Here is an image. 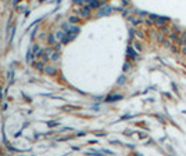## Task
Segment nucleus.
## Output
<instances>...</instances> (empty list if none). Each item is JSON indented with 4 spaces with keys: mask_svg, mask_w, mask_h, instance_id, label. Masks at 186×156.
Instances as JSON below:
<instances>
[{
    "mask_svg": "<svg viewBox=\"0 0 186 156\" xmlns=\"http://www.w3.org/2000/svg\"><path fill=\"white\" fill-rule=\"evenodd\" d=\"M150 21H153L154 24L157 25H164L165 22L168 21V18H162V17H158V15H150Z\"/></svg>",
    "mask_w": 186,
    "mask_h": 156,
    "instance_id": "1",
    "label": "nucleus"
},
{
    "mask_svg": "<svg viewBox=\"0 0 186 156\" xmlns=\"http://www.w3.org/2000/svg\"><path fill=\"white\" fill-rule=\"evenodd\" d=\"M86 3L90 8H99V7L104 3V0H86Z\"/></svg>",
    "mask_w": 186,
    "mask_h": 156,
    "instance_id": "2",
    "label": "nucleus"
},
{
    "mask_svg": "<svg viewBox=\"0 0 186 156\" xmlns=\"http://www.w3.org/2000/svg\"><path fill=\"white\" fill-rule=\"evenodd\" d=\"M79 15H82V17H89L90 15V7L89 6H83V7H81V10H79Z\"/></svg>",
    "mask_w": 186,
    "mask_h": 156,
    "instance_id": "3",
    "label": "nucleus"
},
{
    "mask_svg": "<svg viewBox=\"0 0 186 156\" xmlns=\"http://www.w3.org/2000/svg\"><path fill=\"white\" fill-rule=\"evenodd\" d=\"M86 155H90V156H104V152L103 149H90L86 152Z\"/></svg>",
    "mask_w": 186,
    "mask_h": 156,
    "instance_id": "4",
    "label": "nucleus"
},
{
    "mask_svg": "<svg viewBox=\"0 0 186 156\" xmlns=\"http://www.w3.org/2000/svg\"><path fill=\"white\" fill-rule=\"evenodd\" d=\"M126 53H128V57L131 58V60H135V58L138 57V53H136V51L133 50L132 47H131V46H129V47H128V50H126Z\"/></svg>",
    "mask_w": 186,
    "mask_h": 156,
    "instance_id": "5",
    "label": "nucleus"
},
{
    "mask_svg": "<svg viewBox=\"0 0 186 156\" xmlns=\"http://www.w3.org/2000/svg\"><path fill=\"white\" fill-rule=\"evenodd\" d=\"M111 10H113V8H111L110 6H106V7H103V8L100 10V12H99L97 15H99V17H103V15H107V14H110V12H111Z\"/></svg>",
    "mask_w": 186,
    "mask_h": 156,
    "instance_id": "6",
    "label": "nucleus"
},
{
    "mask_svg": "<svg viewBox=\"0 0 186 156\" xmlns=\"http://www.w3.org/2000/svg\"><path fill=\"white\" fill-rule=\"evenodd\" d=\"M67 33H69V35H78L79 33V28L78 26H69L68 29H67Z\"/></svg>",
    "mask_w": 186,
    "mask_h": 156,
    "instance_id": "7",
    "label": "nucleus"
},
{
    "mask_svg": "<svg viewBox=\"0 0 186 156\" xmlns=\"http://www.w3.org/2000/svg\"><path fill=\"white\" fill-rule=\"evenodd\" d=\"M32 53L35 54V57H40V55H42V53H43V50H40L39 46L35 44V46H33V48H32Z\"/></svg>",
    "mask_w": 186,
    "mask_h": 156,
    "instance_id": "8",
    "label": "nucleus"
},
{
    "mask_svg": "<svg viewBox=\"0 0 186 156\" xmlns=\"http://www.w3.org/2000/svg\"><path fill=\"white\" fill-rule=\"evenodd\" d=\"M121 98H122V95H108V97H106L104 101L106 102H113V101H118V99H121Z\"/></svg>",
    "mask_w": 186,
    "mask_h": 156,
    "instance_id": "9",
    "label": "nucleus"
},
{
    "mask_svg": "<svg viewBox=\"0 0 186 156\" xmlns=\"http://www.w3.org/2000/svg\"><path fill=\"white\" fill-rule=\"evenodd\" d=\"M45 72L47 73V75H50V76H54L56 73H57V71H56V68H53V66H46Z\"/></svg>",
    "mask_w": 186,
    "mask_h": 156,
    "instance_id": "10",
    "label": "nucleus"
},
{
    "mask_svg": "<svg viewBox=\"0 0 186 156\" xmlns=\"http://www.w3.org/2000/svg\"><path fill=\"white\" fill-rule=\"evenodd\" d=\"M50 48H46V50H43V53H42V61L43 62H46V61L49 60V55H50Z\"/></svg>",
    "mask_w": 186,
    "mask_h": 156,
    "instance_id": "11",
    "label": "nucleus"
},
{
    "mask_svg": "<svg viewBox=\"0 0 186 156\" xmlns=\"http://www.w3.org/2000/svg\"><path fill=\"white\" fill-rule=\"evenodd\" d=\"M33 68L39 69V71H45V68H43V61H38V62H33Z\"/></svg>",
    "mask_w": 186,
    "mask_h": 156,
    "instance_id": "12",
    "label": "nucleus"
},
{
    "mask_svg": "<svg viewBox=\"0 0 186 156\" xmlns=\"http://www.w3.org/2000/svg\"><path fill=\"white\" fill-rule=\"evenodd\" d=\"M68 22H69L71 25H74V24H78V22H79V18H78V17H75V15H72V17H69Z\"/></svg>",
    "mask_w": 186,
    "mask_h": 156,
    "instance_id": "13",
    "label": "nucleus"
},
{
    "mask_svg": "<svg viewBox=\"0 0 186 156\" xmlns=\"http://www.w3.org/2000/svg\"><path fill=\"white\" fill-rule=\"evenodd\" d=\"M64 36H65V32H64V30H58V32L56 33V37H57V39L60 40V42L64 39Z\"/></svg>",
    "mask_w": 186,
    "mask_h": 156,
    "instance_id": "14",
    "label": "nucleus"
},
{
    "mask_svg": "<svg viewBox=\"0 0 186 156\" xmlns=\"http://www.w3.org/2000/svg\"><path fill=\"white\" fill-rule=\"evenodd\" d=\"M58 58H60V54H58V51H54L53 54H51L50 60H51V61H57Z\"/></svg>",
    "mask_w": 186,
    "mask_h": 156,
    "instance_id": "15",
    "label": "nucleus"
},
{
    "mask_svg": "<svg viewBox=\"0 0 186 156\" xmlns=\"http://www.w3.org/2000/svg\"><path fill=\"white\" fill-rule=\"evenodd\" d=\"M33 53H32V50H29L28 51V54H27V62H31V61H32V57H33Z\"/></svg>",
    "mask_w": 186,
    "mask_h": 156,
    "instance_id": "16",
    "label": "nucleus"
},
{
    "mask_svg": "<svg viewBox=\"0 0 186 156\" xmlns=\"http://www.w3.org/2000/svg\"><path fill=\"white\" fill-rule=\"evenodd\" d=\"M47 126H49V127H56V126H58V122H56V120L47 122Z\"/></svg>",
    "mask_w": 186,
    "mask_h": 156,
    "instance_id": "17",
    "label": "nucleus"
},
{
    "mask_svg": "<svg viewBox=\"0 0 186 156\" xmlns=\"http://www.w3.org/2000/svg\"><path fill=\"white\" fill-rule=\"evenodd\" d=\"M74 3L75 4H83V3H86V0H74Z\"/></svg>",
    "mask_w": 186,
    "mask_h": 156,
    "instance_id": "18",
    "label": "nucleus"
},
{
    "mask_svg": "<svg viewBox=\"0 0 186 156\" xmlns=\"http://www.w3.org/2000/svg\"><path fill=\"white\" fill-rule=\"evenodd\" d=\"M129 66H131V62H125L124 64V71H128Z\"/></svg>",
    "mask_w": 186,
    "mask_h": 156,
    "instance_id": "19",
    "label": "nucleus"
},
{
    "mask_svg": "<svg viewBox=\"0 0 186 156\" xmlns=\"http://www.w3.org/2000/svg\"><path fill=\"white\" fill-rule=\"evenodd\" d=\"M49 43H50V44H51V43H54V36H53V35H49Z\"/></svg>",
    "mask_w": 186,
    "mask_h": 156,
    "instance_id": "20",
    "label": "nucleus"
},
{
    "mask_svg": "<svg viewBox=\"0 0 186 156\" xmlns=\"http://www.w3.org/2000/svg\"><path fill=\"white\" fill-rule=\"evenodd\" d=\"M13 75H14V73H13V71H10V73H9V76H10V83H13Z\"/></svg>",
    "mask_w": 186,
    "mask_h": 156,
    "instance_id": "21",
    "label": "nucleus"
},
{
    "mask_svg": "<svg viewBox=\"0 0 186 156\" xmlns=\"http://www.w3.org/2000/svg\"><path fill=\"white\" fill-rule=\"evenodd\" d=\"M124 81H125V78H124V76H121V79L118 80V84H122Z\"/></svg>",
    "mask_w": 186,
    "mask_h": 156,
    "instance_id": "22",
    "label": "nucleus"
},
{
    "mask_svg": "<svg viewBox=\"0 0 186 156\" xmlns=\"http://www.w3.org/2000/svg\"><path fill=\"white\" fill-rule=\"evenodd\" d=\"M85 134H86L85 131H79V133H78V137H83Z\"/></svg>",
    "mask_w": 186,
    "mask_h": 156,
    "instance_id": "23",
    "label": "nucleus"
},
{
    "mask_svg": "<svg viewBox=\"0 0 186 156\" xmlns=\"http://www.w3.org/2000/svg\"><path fill=\"white\" fill-rule=\"evenodd\" d=\"M124 134H125V135H131V134H132V131H131V130H126V131L124 133Z\"/></svg>",
    "mask_w": 186,
    "mask_h": 156,
    "instance_id": "24",
    "label": "nucleus"
},
{
    "mask_svg": "<svg viewBox=\"0 0 186 156\" xmlns=\"http://www.w3.org/2000/svg\"><path fill=\"white\" fill-rule=\"evenodd\" d=\"M97 137H103V135H106V133H96Z\"/></svg>",
    "mask_w": 186,
    "mask_h": 156,
    "instance_id": "25",
    "label": "nucleus"
},
{
    "mask_svg": "<svg viewBox=\"0 0 186 156\" xmlns=\"http://www.w3.org/2000/svg\"><path fill=\"white\" fill-rule=\"evenodd\" d=\"M60 48H61V43H58V44L56 46V51H58V50H60Z\"/></svg>",
    "mask_w": 186,
    "mask_h": 156,
    "instance_id": "26",
    "label": "nucleus"
},
{
    "mask_svg": "<svg viewBox=\"0 0 186 156\" xmlns=\"http://www.w3.org/2000/svg\"><path fill=\"white\" fill-rule=\"evenodd\" d=\"M182 53H183V54H186V46H183V47H182Z\"/></svg>",
    "mask_w": 186,
    "mask_h": 156,
    "instance_id": "27",
    "label": "nucleus"
},
{
    "mask_svg": "<svg viewBox=\"0 0 186 156\" xmlns=\"http://www.w3.org/2000/svg\"><path fill=\"white\" fill-rule=\"evenodd\" d=\"M0 98H2V91H0Z\"/></svg>",
    "mask_w": 186,
    "mask_h": 156,
    "instance_id": "28",
    "label": "nucleus"
}]
</instances>
